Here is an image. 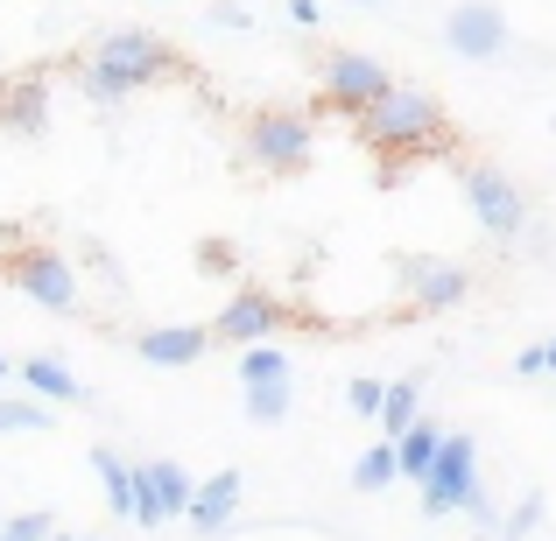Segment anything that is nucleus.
Listing matches in <instances>:
<instances>
[{
    "label": "nucleus",
    "instance_id": "nucleus-28",
    "mask_svg": "<svg viewBox=\"0 0 556 541\" xmlns=\"http://www.w3.org/2000/svg\"><path fill=\"white\" fill-rule=\"evenodd\" d=\"M212 28H226V36H247V28H254V14H247L240 0H212Z\"/></svg>",
    "mask_w": 556,
    "mask_h": 541
},
{
    "label": "nucleus",
    "instance_id": "nucleus-10",
    "mask_svg": "<svg viewBox=\"0 0 556 541\" xmlns=\"http://www.w3.org/2000/svg\"><path fill=\"white\" fill-rule=\"evenodd\" d=\"M507 42H515V28H507V14L493 8V0H458V8H444V50L451 56L493 64V56H507Z\"/></svg>",
    "mask_w": 556,
    "mask_h": 541
},
{
    "label": "nucleus",
    "instance_id": "nucleus-20",
    "mask_svg": "<svg viewBox=\"0 0 556 541\" xmlns=\"http://www.w3.org/2000/svg\"><path fill=\"white\" fill-rule=\"evenodd\" d=\"M268 379H296V359L282 352V345H247L240 352V387H268Z\"/></svg>",
    "mask_w": 556,
    "mask_h": 541
},
{
    "label": "nucleus",
    "instance_id": "nucleus-7",
    "mask_svg": "<svg viewBox=\"0 0 556 541\" xmlns=\"http://www.w3.org/2000/svg\"><path fill=\"white\" fill-rule=\"evenodd\" d=\"M317 92H325L331 113H353L359 120L367 106H380V99L394 92V70L367 50H325L317 56Z\"/></svg>",
    "mask_w": 556,
    "mask_h": 541
},
{
    "label": "nucleus",
    "instance_id": "nucleus-11",
    "mask_svg": "<svg viewBox=\"0 0 556 541\" xmlns=\"http://www.w3.org/2000/svg\"><path fill=\"white\" fill-rule=\"evenodd\" d=\"M190 492H198V478H190L177 458L135 464V520H141V528H163V520H184Z\"/></svg>",
    "mask_w": 556,
    "mask_h": 541
},
{
    "label": "nucleus",
    "instance_id": "nucleus-3",
    "mask_svg": "<svg viewBox=\"0 0 556 541\" xmlns=\"http://www.w3.org/2000/svg\"><path fill=\"white\" fill-rule=\"evenodd\" d=\"M422 514L430 520H444V514H472L479 528L493 534V500H486V486H479V443L465 429H444V443H437V458H430V472H422Z\"/></svg>",
    "mask_w": 556,
    "mask_h": 541
},
{
    "label": "nucleus",
    "instance_id": "nucleus-16",
    "mask_svg": "<svg viewBox=\"0 0 556 541\" xmlns=\"http://www.w3.org/2000/svg\"><path fill=\"white\" fill-rule=\"evenodd\" d=\"M416 408H422V373H402V379H388L380 387V408H374V422H380V443H394V436L416 422Z\"/></svg>",
    "mask_w": 556,
    "mask_h": 541
},
{
    "label": "nucleus",
    "instance_id": "nucleus-1",
    "mask_svg": "<svg viewBox=\"0 0 556 541\" xmlns=\"http://www.w3.org/2000/svg\"><path fill=\"white\" fill-rule=\"evenodd\" d=\"M169 70H184V56H177V42H169V36H155V28H113V36H99L92 50H85L78 85L113 106V99H127V92H141V85L169 78Z\"/></svg>",
    "mask_w": 556,
    "mask_h": 541
},
{
    "label": "nucleus",
    "instance_id": "nucleus-4",
    "mask_svg": "<svg viewBox=\"0 0 556 541\" xmlns=\"http://www.w3.org/2000/svg\"><path fill=\"white\" fill-rule=\"evenodd\" d=\"M0 282H14L28 302H42V310H56V317H78V310H85L78 268H71V254H64V246H50V240L14 246L8 268H0Z\"/></svg>",
    "mask_w": 556,
    "mask_h": 541
},
{
    "label": "nucleus",
    "instance_id": "nucleus-30",
    "mask_svg": "<svg viewBox=\"0 0 556 541\" xmlns=\"http://www.w3.org/2000/svg\"><path fill=\"white\" fill-rule=\"evenodd\" d=\"M353 8H388V0H353Z\"/></svg>",
    "mask_w": 556,
    "mask_h": 541
},
{
    "label": "nucleus",
    "instance_id": "nucleus-21",
    "mask_svg": "<svg viewBox=\"0 0 556 541\" xmlns=\"http://www.w3.org/2000/svg\"><path fill=\"white\" fill-rule=\"evenodd\" d=\"M50 401H36V394H0V436H42L50 429Z\"/></svg>",
    "mask_w": 556,
    "mask_h": 541
},
{
    "label": "nucleus",
    "instance_id": "nucleus-31",
    "mask_svg": "<svg viewBox=\"0 0 556 541\" xmlns=\"http://www.w3.org/2000/svg\"><path fill=\"white\" fill-rule=\"evenodd\" d=\"M8 373H14V365H8V359H0V379H8Z\"/></svg>",
    "mask_w": 556,
    "mask_h": 541
},
{
    "label": "nucleus",
    "instance_id": "nucleus-24",
    "mask_svg": "<svg viewBox=\"0 0 556 541\" xmlns=\"http://www.w3.org/2000/svg\"><path fill=\"white\" fill-rule=\"evenodd\" d=\"M198 274H240V246L232 240H198Z\"/></svg>",
    "mask_w": 556,
    "mask_h": 541
},
{
    "label": "nucleus",
    "instance_id": "nucleus-26",
    "mask_svg": "<svg viewBox=\"0 0 556 541\" xmlns=\"http://www.w3.org/2000/svg\"><path fill=\"white\" fill-rule=\"evenodd\" d=\"M543 373H556V338L529 345V352H515V379H543Z\"/></svg>",
    "mask_w": 556,
    "mask_h": 541
},
{
    "label": "nucleus",
    "instance_id": "nucleus-33",
    "mask_svg": "<svg viewBox=\"0 0 556 541\" xmlns=\"http://www.w3.org/2000/svg\"><path fill=\"white\" fill-rule=\"evenodd\" d=\"M549 127H556V120H549Z\"/></svg>",
    "mask_w": 556,
    "mask_h": 541
},
{
    "label": "nucleus",
    "instance_id": "nucleus-23",
    "mask_svg": "<svg viewBox=\"0 0 556 541\" xmlns=\"http://www.w3.org/2000/svg\"><path fill=\"white\" fill-rule=\"evenodd\" d=\"M394 478H402V472H394V443H374L367 458L353 464V492H367V500H374V492H388Z\"/></svg>",
    "mask_w": 556,
    "mask_h": 541
},
{
    "label": "nucleus",
    "instance_id": "nucleus-22",
    "mask_svg": "<svg viewBox=\"0 0 556 541\" xmlns=\"http://www.w3.org/2000/svg\"><path fill=\"white\" fill-rule=\"evenodd\" d=\"M543 520H549V500H543V492H521V500L493 520V541H535Z\"/></svg>",
    "mask_w": 556,
    "mask_h": 541
},
{
    "label": "nucleus",
    "instance_id": "nucleus-14",
    "mask_svg": "<svg viewBox=\"0 0 556 541\" xmlns=\"http://www.w3.org/2000/svg\"><path fill=\"white\" fill-rule=\"evenodd\" d=\"M0 127L36 141L42 127H50V78H8L0 85Z\"/></svg>",
    "mask_w": 556,
    "mask_h": 541
},
{
    "label": "nucleus",
    "instance_id": "nucleus-6",
    "mask_svg": "<svg viewBox=\"0 0 556 541\" xmlns=\"http://www.w3.org/2000/svg\"><path fill=\"white\" fill-rule=\"evenodd\" d=\"M282 324H311V331H325V317H303L296 302H282L275 288H240L232 302H218V317L204 331H212V345H268Z\"/></svg>",
    "mask_w": 556,
    "mask_h": 541
},
{
    "label": "nucleus",
    "instance_id": "nucleus-29",
    "mask_svg": "<svg viewBox=\"0 0 556 541\" xmlns=\"http://www.w3.org/2000/svg\"><path fill=\"white\" fill-rule=\"evenodd\" d=\"M282 8H289V22H296V28H317V22H325V8H317V0H282Z\"/></svg>",
    "mask_w": 556,
    "mask_h": 541
},
{
    "label": "nucleus",
    "instance_id": "nucleus-12",
    "mask_svg": "<svg viewBox=\"0 0 556 541\" xmlns=\"http://www.w3.org/2000/svg\"><path fill=\"white\" fill-rule=\"evenodd\" d=\"M204 352H212V331H204V324H149V331H135V359L163 365V373L198 365Z\"/></svg>",
    "mask_w": 556,
    "mask_h": 541
},
{
    "label": "nucleus",
    "instance_id": "nucleus-32",
    "mask_svg": "<svg viewBox=\"0 0 556 541\" xmlns=\"http://www.w3.org/2000/svg\"><path fill=\"white\" fill-rule=\"evenodd\" d=\"M56 541H85V534H56Z\"/></svg>",
    "mask_w": 556,
    "mask_h": 541
},
{
    "label": "nucleus",
    "instance_id": "nucleus-15",
    "mask_svg": "<svg viewBox=\"0 0 556 541\" xmlns=\"http://www.w3.org/2000/svg\"><path fill=\"white\" fill-rule=\"evenodd\" d=\"M22 387L36 394V401H56V408H78L85 401V379L71 373L56 352H36V359H22Z\"/></svg>",
    "mask_w": 556,
    "mask_h": 541
},
{
    "label": "nucleus",
    "instance_id": "nucleus-8",
    "mask_svg": "<svg viewBox=\"0 0 556 541\" xmlns=\"http://www.w3.org/2000/svg\"><path fill=\"white\" fill-rule=\"evenodd\" d=\"M465 211L479 218V232L486 240H521L529 232V190H521L507 169H493V163H472L465 169Z\"/></svg>",
    "mask_w": 556,
    "mask_h": 541
},
{
    "label": "nucleus",
    "instance_id": "nucleus-19",
    "mask_svg": "<svg viewBox=\"0 0 556 541\" xmlns=\"http://www.w3.org/2000/svg\"><path fill=\"white\" fill-rule=\"evenodd\" d=\"M247 401V422H261V429H282L289 408H296V379H268V387H240Z\"/></svg>",
    "mask_w": 556,
    "mask_h": 541
},
{
    "label": "nucleus",
    "instance_id": "nucleus-27",
    "mask_svg": "<svg viewBox=\"0 0 556 541\" xmlns=\"http://www.w3.org/2000/svg\"><path fill=\"white\" fill-rule=\"evenodd\" d=\"M345 408L374 422V408H380V379H367V373H359V379H345Z\"/></svg>",
    "mask_w": 556,
    "mask_h": 541
},
{
    "label": "nucleus",
    "instance_id": "nucleus-13",
    "mask_svg": "<svg viewBox=\"0 0 556 541\" xmlns=\"http://www.w3.org/2000/svg\"><path fill=\"white\" fill-rule=\"evenodd\" d=\"M240 486H247L240 472H212V478H204V486L190 492V506H184L190 534H232V506H240Z\"/></svg>",
    "mask_w": 556,
    "mask_h": 541
},
{
    "label": "nucleus",
    "instance_id": "nucleus-5",
    "mask_svg": "<svg viewBox=\"0 0 556 541\" xmlns=\"http://www.w3.org/2000/svg\"><path fill=\"white\" fill-rule=\"evenodd\" d=\"M240 149H247V163H254L261 177H303V169L317 163L311 120H303V113H289V106L254 113V120H247V134H240Z\"/></svg>",
    "mask_w": 556,
    "mask_h": 541
},
{
    "label": "nucleus",
    "instance_id": "nucleus-17",
    "mask_svg": "<svg viewBox=\"0 0 556 541\" xmlns=\"http://www.w3.org/2000/svg\"><path fill=\"white\" fill-rule=\"evenodd\" d=\"M437 443H444V422L416 415V422H408L402 436H394V472H402V478H416V486H422V472H430Z\"/></svg>",
    "mask_w": 556,
    "mask_h": 541
},
{
    "label": "nucleus",
    "instance_id": "nucleus-9",
    "mask_svg": "<svg viewBox=\"0 0 556 541\" xmlns=\"http://www.w3.org/2000/svg\"><path fill=\"white\" fill-rule=\"evenodd\" d=\"M394 282H402L408 310H422V317H444L472 296V268H458L444 254H394Z\"/></svg>",
    "mask_w": 556,
    "mask_h": 541
},
{
    "label": "nucleus",
    "instance_id": "nucleus-2",
    "mask_svg": "<svg viewBox=\"0 0 556 541\" xmlns=\"http://www.w3.org/2000/svg\"><path fill=\"white\" fill-rule=\"evenodd\" d=\"M359 141L380 155H437V149H451V113L437 106L430 92H416V85H394L380 106L359 113Z\"/></svg>",
    "mask_w": 556,
    "mask_h": 541
},
{
    "label": "nucleus",
    "instance_id": "nucleus-25",
    "mask_svg": "<svg viewBox=\"0 0 556 541\" xmlns=\"http://www.w3.org/2000/svg\"><path fill=\"white\" fill-rule=\"evenodd\" d=\"M0 541H56V514H14V520H0Z\"/></svg>",
    "mask_w": 556,
    "mask_h": 541
},
{
    "label": "nucleus",
    "instance_id": "nucleus-18",
    "mask_svg": "<svg viewBox=\"0 0 556 541\" xmlns=\"http://www.w3.org/2000/svg\"><path fill=\"white\" fill-rule=\"evenodd\" d=\"M92 472H99V492H106V506L121 520H135V464L121 458V450H106V443H92Z\"/></svg>",
    "mask_w": 556,
    "mask_h": 541
}]
</instances>
